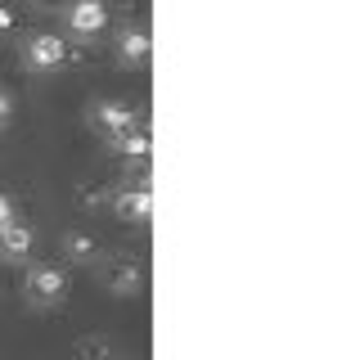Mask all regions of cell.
<instances>
[{"mask_svg": "<svg viewBox=\"0 0 360 360\" xmlns=\"http://www.w3.org/2000/svg\"><path fill=\"white\" fill-rule=\"evenodd\" d=\"M86 117H90V131H95L99 140H108V144H117L122 135H131V131L149 127V122H144L131 104H122V99H95Z\"/></svg>", "mask_w": 360, "mask_h": 360, "instance_id": "obj_1", "label": "cell"}, {"mask_svg": "<svg viewBox=\"0 0 360 360\" xmlns=\"http://www.w3.org/2000/svg\"><path fill=\"white\" fill-rule=\"evenodd\" d=\"M68 297V275H63V266H27V275H22V302L27 307H37V311H54L59 302Z\"/></svg>", "mask_w": 360, "mask_h": 360, "instance_id": "obj_2", "label": "cell"}, {"mask_svg": "<svg viewBox=\"0 0 360 360\" xmlns=\"http://www.w3.org/2000/svg\"><path fill=\"white\" fill-rule=\"evenodd\" d=\"M99 279H104V288L112 297H135L144 288V266L135 252H108L104 266H99Z\"/></svg>", "mask_w": 360, "mask_h": 360, "instance_id": "obj_3", "label": "cell"}, {"mask_svg": "<svg viewBox=\"0 0 360 360\" xmlns=\"http://www.w3.org/2000/svg\"><path fill=\"white\" fill-rule=\"evenodd\" d=\"M22 59H27L32 72H59L68 63V41L50 37V32H37V37H27V45H22Z\"/></svg>", "mask_w": 360, "mask_h": 360, "instance_id": "obj_4", "label": "cell"}, {"mask_svg": "<svg viewBox=\"0 0 360 360\" xmlns=\"http://www.w3.org/2000/svg\"><path fill=\"white\" fill-rule=\"evenodd\" d=\"M68 27H72V37L95 41L99 32L108 27V5L104 0H72V5H68Z\"/></svg>", "mask_w": 360, "mask_h": 360, "instance_id": "obj_5", "label": "cell"}, {"mask_svg": "<svg viewBox=\"0 0 360 360\" xmlns=\"http://www.w3.org/2000/svg\"><path fill=\"white\" fill-rule=\"evenodd\" d=\"M112 212H117L122 221H131V225H149V217H153V194L149 189H135V185H127V189H112Z\"/></svg>", "mask_w": 360, "mask_h": 360, "instance_id": "obj_6", "label": "cell"}, {"mask_svg": "<svg viewBox=\"0 0 360 360\" xmlns=\"http://www.w3.org/2000/svg\"><path fill=\"white\" fill-rule=\"evenodd\" d=\"M117 54L127 63H149V54H153V37H149V27L144 22H127V27L117 32Z\"/></svg>", "mask_w": 360, "mask_h": 360, "instance_id": "obj_7", "label": "cell"}, {"mask_svg": "<svg viewBox=\"0 0 360 360\" xmlns=\"http://www.w3.org/2000/svg\"><path fill=\"white\" fill-rule=\"evenodd\" d=\"M32 230L22 221H14V225H5V230H0V262H9V266H22L32 257Z\"/></svg>", "mask_w": 360, "mask_h": 360, "instance_id": "obj_8", "label": "cell"}, {"mask_svg": "<svg viewBox=\"0 0 360 360\" xmlns=\"http://www.w3.org/2000/svg\"><path fill=\"white\" fill-rule=\"evenodd\" d=\"M63 257L77 262V266H95L99 257H104V243H99L95 234H86V230H68L63 234Z\"/></svg>", "mask_w": 360, "mask_h": 360, "instance_id": "obj_9", "label": "cell"}, {"mask_svg": "<svg viewBox=\"0 0 360 360\" xmlns=\"http://www.w3.org/2000/svg\"><path fill=\"white\" fill-rule=\"evenodd\" d=\"M72 356H77V360H122V352L108 342L104 333H86V338H77V342H72Z\"/></svg>", "mask_w": 360, "mask_h": 360, "instance_id": "obj_10", "label": "cell"}, {"mask_svg": "<svg viewBox=\"0 0 360 360\" xmlns=\"http://www.w3.org/2000/svg\"><path fill=\"white\" fill-rule=\"evenodd\" d=\"M108 198H112L108 180H82V185H77V202H82L86 212H95V207H108Z\"/></svg>", "mask_w": 360, "mask_h": 360, "instance_id": "obj_11", "label": "cell"}, {"mask_svg": "<svg viewBox=\"0 0 360 360\" xmlns=\"http://www.w3.org/2000/svg\"><path fill=\"white\" fill-rule=\"evenodd\" d=\"M112 149H117L122 158H149V127H140V131H131V135H122L117 144H112Z\"/></svg>", "mask_w": 360, "mask_h": 360, "instance_id": "obj_12", "label": "cell"}, {"mask_svg": "<svg viewBox=\"0 0 360 360\" xmlns=\"http://www.w3.org/2000/svg\"><path fill=\"white\" fill-rule=\"evenodd\" d=\"M22 32V18H18V9L9 5V0H0V41H14Z\"/></svg>", "mask_w": 360, "mask_h": 360, "instance_id": "obj_13", "label": "cell"}, {"mask_svg": "<svg viewBox=\"0 0 360 360\" xmlns=\"http://www.w3.org/2000/svg\"><path fill=\"white\" fill-rule=\"evenodd\" d=\"M18 221V202L9 198V194H0V230H5V225H14Z\"/></svg>", "mask_w": 360, "mask_h": 360, "instance_id": "obj_14", "label": "cell"}, {"mask_svg": "<svg viewBox=\"0 0 360 360\" xmlns=\"http://www.w3.org/2000/svg\"><path fill=\"white\" fill-rule=\"evenodd\" d=\"M14 122V99H9V90H0V131Z\"/></svg>", "mask_w": 360, "mask_h": 360, "instance_id": "obj_15", "label": "cell"}, {"mask_svg": "<svg viewBox=\"0 0 360 360\" xmlns=\"http://www.w3.org/2000/svg\"><path fill=\"white\" fill-rule=\"evenodd\" d=\"M32 5H41V9H59L63 0H32Z\"/></svg>", "mask_w": 360, "mask_h": 360, "instance_id": "obj_16", "label": "cell"}]
</instances>
